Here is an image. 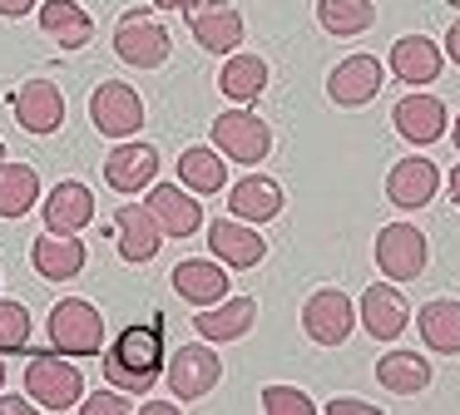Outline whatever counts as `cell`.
I'll return each mask as SVG.
<instances>
[{
    "label": "cell",
    "instance_id": "obj_1",
    "mask_svg": "<svg viewBox=\"0 0 460 415\" xmlns=\"http://www.w3.org/2000/svg\"><path fill=\"white\" fill-rule=\"evenodd\" d=\"M164 371V322L159 326H124L119 341L104 351V381L114 391L144 395Z\"/></svg>",
    "mask_w": 460,
    "mask_h": 415
},
{
    "label": "cell",
    "instance_id": "obj_2",
    "mask_svg": "<svg viewBox=\"0 0 460 415\" xmlns=\"http://www.w3.org/2000/svg\"><path fill=\"white\" fill-rule=\"evenodd\" d=\"M25 391H31V401L45 405V411H70L84 395V375H80V366H75V356L40 351L25 366Z\"/></svg>",
    "mask_w": 460,
    "mask_h": 415
},
{
    "label": "cell",
    "instance_id": "obj_3",
    "mask_svg": "<svg viewBox=\"0 0 460 415\" xmlns=\"http://www.w3.org/2000/svg\"><path fill=\"white\" fill-rule=\"evenodd\" d=\"M45 331H50V346L65 356H94L104 346V316L100 306L80 302V296H65V302L50 306V322H45Z\"/></svg>",
    "mask_w": 460,
    "mask_h": 415
},
{
    "label": "cell",
    "instance_id": "obj_4",
    "mask_svg": "<svg viewBox=\"0 0 460 415\" xmlns=\"http://www.w3.org/2000/svg\"><path fill=\"white\" fill-rule=\"evenodd\" d=\"M114 55L134 69H159L173 55V40L164 30V20H154L149 10H129L114 25Z\"/></svg>",
    "mask_w": 460,
    "mask_h": 415
},
{
    "label": "cell",
    "instance_id": "obj_5",
    "mask_svg": "<svg viewBox=\"0 0 460 415\" xmlns=\"http://www.w3.org/2000/svg\"><path fill=\"white\" fill-rule=\"evenodd\" d=\"M208 138H213V148H218L223 158H233V163H262V158L272 154V128L262 124L258 114H248V109L218 114Z\"/></svg>",
    "mask_w": 460,
    "mask_h": 415
},
{
    "label": "cell",
    "instance_id": "obj_6",
    "mask_svg": "<svg viewBox=\"0 0 460 415\" xmlns=\"http://www.w3.org/2000/svg\"><path fill=\"white\" fill-rule=\"evenodd\" d=\"M426 233L416 223H391L376 233V267L386 272V282H416L426 272Z\"/></svg>",
    "mask_w": 460,
    "mask_h": 415
},
{
    "label": "cell",
    "instance_id": "obj_7",
    "mask_svg": "<svg viewBox=\"0 0 460 415\" xmlns=\"http://www.w3.org/2000/svg\"><path fill=\"white\" fill-rule=\"evenodd\" d=\"M90 119L104 138H134L144 128V99L139 89L119 84V79H104L90 94Z\"/></svg>",
    "mask_w": 460,
    "mask_h": 415
},
{
    "label": "cell",
    "instance_id": "obj_8",
    "mask_svg": "<svg viewBox=\"0 0 460 415\" xmlns=\"http://www.w3.org/2000/svg\"><path fill=\"white\" fill-rule=\"evenodd\" d=\"M357 326V306H351L347 292L337 287H317V292L302 302V331L312 336L317 346H341Z\"/></svg>",
    "mask_w": 460,
    "mask_h": 415
},
{
    "label": "cell",
    "instance_id": "obj_9",
    "mask_svg": "<svg viewBox=\"0 0 460 415\" xmlns=\"http://www.w3.org/2000/svg\"><path fill=\"white\" fill-rule=\"evenodd\" d=\"M223 375V361L213 346H179V351L169 356V371H164V381H169V391L179 395V401H203V395L218 385Z\"/></svg>",
    "mask_w": 460,
    "mask_h": 415
},
{
    "label": "cell",
    "instance_id": "obj_10",
    "mask_svg": "<svg viewBox=\"0 0 460 415\" xmlns=\"http://www.w3.org/2000/svg\"><path fill=\"white\" fill-rule=\"evenodd\" d=\"M189 30L199 40V49H208V55H233L243 45V15L228 0H203V5H193Z\"/></svg>",
    "mask_w": 460,
    "mask_h": 415
},
{
    "label": "cell",
    "instance_id": "obj_11",
    "mask_svg": "<svg viewBox=\"0 0 460 415\" xmlns=\"http://www.w3.org/2000/svg\"><path fill=\"white\" fill-rule=\"evenodd\" d=\"M208 252L218 257L223 267H238V272H248V267H258L262 257H268V243H262V233H252L243 217H213L208 223Z\"/></svg>",
    "mask_w": 460,
    "mask_h": 415
},
{
    "label": "cell",
    "instance_id": "obj_12",
    "mask_svg": "<svg viewBox=\"0 0 460 415\" xmlns=\"http://www.w3.org/2000/svg\"><path fill=\"white\" fill-rule=\"evenodd\" d=\"M11 104H15V124L25 134H55L65 124V94L55 79H25Z\"/></svg>",
    "mask_w": 460,
    "mask_h": 415
},
{
    "label": "cell",
    "instance_id": "obj_13",
    "mask_svg": "<svg viewBox=\"0 0 460 415\" xmlns=\"http://www.w3.org/2000/svg\"><path fill=\"white\" fill-rule=\"evenodd\" d=\"M381 79L386 75H381L376 55H351L327 75V99L341 104V109H361V104H371V99L381 94Z\"/></svg>",
    "mask_w": 460,
    "mask_h": 415
},
{
    "label": "cell",
    "instance_id": "obj_14",
    "mask_svg": "<svg viewBox=\"0 0 460 415\" xmlns=\"http://www.w3.org/2000/svg\"><path fill=\"white\" fill-rule=\"evenodd\" d=\"M144 193H149V198H144V208L159 217V233L164 237H193V233H199L203 208H199V198H193L189 188H179V183H149Z\"/></svg>",
    "mask_w": 460,
    "mask_h": 415
},
{
    "label": "cell",
    "instance_id": "obj_15",
    "mask_svg": "<svg viewBox=\"0 0 460 415\" xmlns=\"http://www.w3.org/2000/svg\"><path fill=\"white\" fill-rule=\"evenodd\" d=\"M411 322V306L406 296H401V282H376L361 292V326H367V336H376V341H396L401 331H406Z\"/></svg>",
    "mask_w": 460,
    "mask_h": 415
},
{
    "label": "cell",
    "instance_id": "obj_16",
    "mask_svg": "<svg viewBox=\"0 0 460 415\" xmlns=\"http://www.w3.org/2000/svg\"><path fill=\"white\" fill-rule=\"evenodd\" d=\"M94 217V193L80 183V178H65V183L50 188V198H45V227L60 237H80L84 227H90Z\"/></svg>",
    "mask_w": 460,
    "mask_h": 415
},
{
    "label": "cell",
    "instance_id": "obj_17",
    "mask_svg": "<svg viewBox=\"0 0 460 415\" xmlns=\"http://www.w3.org/2000/svg\"><path fill=\"white\" fill-rule=\"evenodd\" d=\"M436 188H440V168L430 163V158H420V154L401 158V163L386 173V198L396 208H406V213L426 208L430 198H436Z\"/></svg>",
    "mask_w": 460,
    "mask_h": 415
},
{
    "label": "cell",
    "instance_id": "obj_18",
    "mask_svg": "<svg viewBox=\"0 0 460 415\" xmlns=\"http://www.w3.org/2000/svg\"><path fill=\"white\" fill-rule=\"evenodd\" d=\"M159 178V148L154 144H119L104 158V183L114 193H144Z\"/></svg>",
    "mask_w": 460,
    "mask_h": 415
},
{
    "label": "cell",
    "instance_id": "obj_19",
    "mask_svg": "<svg viewBox=\"0 0 460 415\" xmlns=\"http://www.w3.org/2000/svg\"><path fill=\"white\" fill-rule=\"evenodd\" d=\"M391 124H396V134L406 138V144L426 148L446 134V104H440L436 94H406L391 109Z\"/></svg>",
    "mask_w": 460,
    "mask_h": 415
},
{
    "label": "cell",
    "instance_id": "obj_20",
    "mask_svg": "<svg viewBox=\"0 0 460 415\" xmlns=\"http://www.w3.org/2000/svg\"><path fill=\"white\" fill-rule=\"evenodd\" d=\"M386 59H391V75L406 79V84H430V79H440V69H446V49L430 35H401Z\"/></svg>",
    "mask_w": 460,
    "mask_h": 415
},
{
    "label": "cell",
    "instance_id": "obj_21",
    "mask_svg": "<svg viewBox=\"0 0 460 415\" xmlns=\"http://www.w3.org/2000/svg\"><path fill=\"white\" fill-rule=\"evenodd\" d=\"M173 292L183 296L189 306H213L228 296V267L208 262V257H183L173 267Z\"/></svg>",
    "mask_w": 460,
    "mask_h": 415
},
{
    "label": "cell",
    "instance_id": "obj_22",
    "mask_svg": "<svg viewBox=\"0 0 460 415\" xmlns=\"http://www.w3.org/2000/svg\"><path fill=\"white\" fill-rule=\"evenodd\" d=\"M114 237H119V257L124 262H149L154 252H159V217L149 213L144 203H124L119 213H114Z\"/></svg>",
    "mask_w": 460,
    "mask_h": 415
},
{
    "label": "cell",
    "instance_id": "obj_23",
    "mask_svg": "<svg viewBox=\"0 0 460 415\" xmlns=\"http://www.w3.org/2000/svg\"><path fill=\"white\" fill-rule=\"evenodd\" d=\"M282 208H288V193H282V183H278V178H262V173L238 178V188L228 193V213L243 217V223H272Z\"/></svg>",
    "mask_w": 460,
    "mask_h": 415
},
{
    "label": "cell",
    "instance_id": "obj_24",
    "mask_svg": "<svg viewBox=\"0 0 460 415\" xmlns=\"http://www.w3.org/2000/svg\"><path fill=\"white\" fill-rule=\"evenodd\" d=\"M258 322V302L252 296H223L213 306H199V336L203 341H238Z\"/></svg>",
    "mask_w": 460,
    "mask_h": 415
},
{
    "label": "cell",
    "instance_id": "obj_25",
    "mask_svg": "<svg viewBox=\"0 0 460 415\" xmlns=\"http://www.w3.org/2000/svg\"><path fill=\"white\" fill-rule=\"evenodd\" d=\"M84 257L90 252H84L80 237H60V233L35 237V247H31V262H35V272H40L45 282H70V277H80Z\"/></svg>",
    "mask_w": 460,
    "mask_h": 415
},
{
    "label": "cell",
    "instance_id": "obj_26",
    "mask_svg": "<svg viewBox=\"0 0 460 415\" xmlns=\"http://www.w3.org/2000/svg\"><path fill=\"white\" fill-rule=\"evenodd\" d=\"M40 30L55 40L60 49H84L94 40V20L84 5H75V0H45L40 5Z\"/></svg>",
    "mask_w": 460,
    "mask_h": 415
},
{
    "label": "cell",
    "instance_id": "obj_27",
    "mask_svg": "<svg viewBox=\"0 0 460 415\" xmlns=\"http://www.w3.org/2000/svg\"><path fill=\"white\" fill-rule=\"evenodd\" d=\"M420 341L440 356H460V302L456 296H430L426 306L416 312Z\"/></svg>",
    "mask_w": 460,
    "mask_h": 415
},
{
    "label": "cell",
    "instance_id": "obj_28",
    "mask_svg": "<svg viewBox=\"0 0 460 415\" xmlns=\"http://www.w3.org/2000/svg\"><path fill=\"white\" fill-rule=\"evenodd\" d=\"M376 381L391 395H420L430 385V361L420 351H386L376 361Z\"/></svg>",
    "mask_w": 460,
    "mask_h": 415
},
{
    "label": "cell",
    "instance_id": "obj_29",
    "mask_svg": "<svg viewBox=\"0 0 460 415\" xmlns=\"http://www.w3.org/2000/svg\"><path fill=\"white\" fill-rule=\"evenodd\" d=\"M218 89L233 99V104H252V99L268 89V59L262 55H238V49H233V59L218 69Z\"/></svg>",
    "mask_w": 460,
    "mask_h": 415
},
{
    "label": "cell",
    "instance_id": "obj_30",
    "mask_svg": "<svg viewBox=\"0 0 460 415\" xmlns=\"http://www.w3.org/2000/svg\"><path fill=\"white\" fill-rule=\"evenodd\" d=\"M35 203H40V173L31 163L0 158V217H25Z\"/></svg>",
    "mask_w": 460,
    "mask_h": 415
},
{
    "label": "cell",
    "instance_id": "obj_31",
    "mask_svg": "<svg viewBox=\"0 0 460 415\" xmlns=\"http://www.w3.org/2000/svg\"><path fill=\"white\" fill-rule=\"evenodd\" d=\"M179 178L189 193H223L228 183V168H223V154L218 148H183L179 154Z\"/></svg>",
    "mask_w": 460,
    "mask_h": 415
},
{
    "label": "cell",
    "instance_id": "obj_32",
    "mask_svg": "<svg viewBox=\"0 0 460 415\" xmlns=\"http://www.w3.org/2000/svg\"><path fill=\"white\" fill-rule=\"evenodd\" d=\"M317 25L327 35H361L376 25V5L371 0H317Z\"/></svg>",
    "mask_w": 460,
    "mask_h": 415
},
{
    "label": "cell",
    "instance_id": "obj_33",
    "mask_svg": "<svg viewBox=\"0 0 460 415\" xmlns=\"http://www.w3.org/2000/svg\"><path fill=\"white\" fill-rule=\"evenodd\" d=\"M25 341H31V312L21 302H0V356L21 351Z\"/></svg>",
    "mask_w": 460,
    "mask_h": 415
},
{
    "label": "cell",
    "instance_id": "obj_34",
    "mask_svg": "<svg viewBox=\"0 0 460 415\" xmlns=\"http://www.w3.org/2000/svg\"><path fill=\"white\" fill-rule=\"evenodd\" d=\"M262 411H272V415H312L317 405H312V395L297 391V385H268V391H262Z\"/></svg>",
    "mask_w": 460,
    "mask_h": 415
},
{
    "label": "cell",
    "instance_id": "obj_35",
    "mask_svg": "<svg viewBox=\"0 0 460 415\" xmlns=\"http://www.w3.org/2000/svg\"><path fill=\"white\" fill-rule=\"evenodd\" d=\"M80 411L84 415H129V391H94V395H80Z\"/></svg>",
    "mask_w": 460,
    "mask_h": 415
},
{
    "label": "cell",
    "instance_id": "obj_36",
    "mask_svg": "<svg viewBox=\"0 0 460 415\" xmlns=\"http://www.w3.org/2000/svg\"><path fill=\"white\" fill-rule=\"evenodd\" d=\"M332 415H376V405L371 401H351V395H337V401H327Z\"/></svg>",
    "mask_w": 460,
    "mask_h": 415
},
{
    "label": "cell",
    "instance_id": "obj_37",
    "mask_svg": "<svg viewBox=\"0 0 460 415\" xmlns=\"http://www.w3.org/2000/svg\"><path fill=\"white\" fill-rule=\"evenodd\" d=\"M35 401L31 395H0V415H31Z\"/></svg>",
    "mask_w": 460,
    "mask_h": 415
},
{
    "label": "cell",
    "instance_id": "obj_38",
    "mask_svg": "<svg viewBox=\"0 0 460 415\" xmlns=\"http://www.w3.org/2000/svg\"><path fill=\"white\" fill-rule=\"evenodd\" d=\"M35 5H40V0H0V15H5V20H21V15H31Z\"/></svg>",
    "mask_w": 460,
    "mask_h": 415
},
{
    "label": "cell",
    "instance_id": "obj_39",
    "mask_svg": "<svg viewBox=\"0 0 460 415\" xmlns=\"http://www.w3.org/2000/svg\"><path fill=\"white\" fill-rule=\"evenodd\" d=\"M446 55L456 59V65H460V20H456V25H450V35H446Z\"/></svg>",
    "mask_w": 460,
    "mask_h": 415
},
{
    "label": "cell",
    "instance_id": "obj_40",
    "mask_svg": "<svg viewBox=\"0 0 460 415\" xmlns=\"http://www.w3.org/2000/svg\"><path fill=\"white\" fill-rule=\"evenodd\" d=\"M154 5H159V10H183V15H189V10L199 5V0H154Z\"/></svg>",
    "mask_w": 460,
    "mask_h": 415
},
{
    "label": "cell",
    "instance_id": "obj_41",
    "mask_svg": "<svg viewBox=\"0 0 460 415\" xmlns=\"http://www.w3.org/2000/svg\"><path fill=\"white\" fill-rule=\"evenodd\" d=\"M144 415H173V405L169 401H149V405H144Z\"/></svg>",
    "mask_w": 460,
    "mask_h": 415
},
{
    "label": "cell",
    "instance_id": "obj_42",
    "mask_svg": "<svg viewBox=\"0 0 460 415\" xmlns=\"http://www.w3.org/2000/svg\"><path fill=\"white\" fill-rule=\"evenodd\" d=\"M446 183H450V198H456V208H460V163L450 168V178H446Z\"/></svg>",
    "mask_w": 460,
    "mask_h": 415
},
{
    "label": "cell",
    "instance_id": "obj_43",
    "mask_svg": "<svg viewBox=\"0 0 460 415\" xmlns=\"http://www.w3.org/2000/svg\"><path fill=\"white\" fill-rule=\"evenodd\" d=\"M0 391H5V356H0Z\"/></svg>",
    "mask_w": 460,
    "mask_h": 415
},
{
    "label": "cell",
    "instance_id": "obj_44",
    "mask_svg": "<svg viewBox=\"0 0 460 415\" xmlns=\"http://www.w3.org/2000/svg\"><path fill=\"white\" fill-rule=\"evenodd\" d=\"M456 148H460V119H456Z\"/></svg>",
    "mask_w": 460,
    "mask_h": 415
},
{
    "label": "cell",
    "instance_id": "obj_45",
    "mask_svg": "<svg viewBox=\"0 0 460 415\" xmlns=\"http://www.w3.org/2000/svg\"><path fill=\"white\" fill-rule=\"evenodd\" d=\"M0 154H5V144H0Z\"/></svg>",
    "mask_w": 460,
    "mask_h": 415
}]
</instances>
